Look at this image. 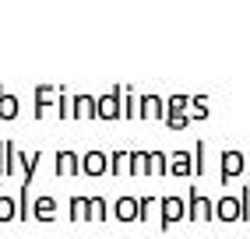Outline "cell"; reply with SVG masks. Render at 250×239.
Segmentation results:
<instances>
[{"instance_id": "obj_1", "label": "cell", "mask_w": 250, "mask_h": 239, "mask_svg": "<svg viewBox=\"0 0 250 239\" xmlns=\"http://www.w3.org/2000/svg\"><path fill=\"white\" fill-rule=\"evenodd\" d=\"M243 173H247V155H243V151H236V148H226L222 159H219V183L229 186V179H236V176H243Z\"/></svg>"}, {"instance_id": "obj_2", "label": "cell", "mask_w": 250, "mask_h": 239, "mask_svg": "<svg viewBox=\"0 0 250 239\" xmlns=\"http://www.w3.org/2000/svg\"><path fill=\"white\" fill-rule=\"evenodd\" d=\"M99 120H124V84H113L106 95H99Z\"/></svg>"}, {"instance_id": "obj_3", "label": "cell", "mask_w": 250, "mask_h": 239, "mask_svg": "<svg viewBox=\"0 0 250 239\" xmlns=\"http://www.w3.org/2000/svg\"><path fill=\"white\" fill-rule=\"evenodd\" d=\"M159 221H162V232H169L173 225H176V221H183V218H187V197H162L159 200Z\"/></svg>"}, {"instance_id": "obj_4", "label": "cell", "mask_w": 250, "mask_h": 239, "mask_svg": "<svg viewBox=\"0 0 250 239\" xmlns=\"http://www.w3.org/2000/svg\"><path fill=\"white\" fill-rule=\"evenodd\" d=\"M187 218L190 221H215V200L205 197L201 190H190V197H187Z\"/></svg>"}, {"instance_id": "obj_5", "label": "cell", "mask_w": 250, "mask_h": 239, "mask_svg": "<svg viewBox=\"0 0 250 239\" xmlns=\"http://www.w3.org/2000/svg\"><path fill=\"white\" fill-rule=\"evenodd\" d=\"M215 221H243V208H240V194L232 197V194H226V197H219L215 200Z\"/></svg>"}, {"instance_id": "obj_6", "label": "cell", "mask_w": 250, "mask_h": 239, "mask_svg": "<svg viewBox=\"0 0 250 239\" xmlns=\"http://www.w3.org/2000/svg\"><path fill=\"white\" fill-rule=\"evenodd\" d=\"M81 173H85V176H106L109 173V155L99 151V148L85 151V155H81Z\"/></svg>"}, {"instance_id": "obj_7", "label": "cell", "mask_w": 250, "mask_h": 239, "mask_svg": "<svg viewBox=\"0 0 250 239\" xmlns=\"http://www.w3.org/2000/svg\"><path fill=\"white\" fill-rule=\"evenodd\" d=\"M113 218L124 221V225L141 221V204H138V197H116V200H113Z\"/></svg>"}, {"instance_id": "obj_8", "label": "cell", "mask_w": 250, "mask_h": 239, "mask_svg": "<svg viewBox=\"0 0 250 239\" xmlns=\"http://www.w3.org/2000/svg\"><path fill=\"white\" fill-rule=\"evenodd\" d=\"M74 120H99V99L95 95H71Z\"/></svg>"}, {"instance_id": "obj_9", "label": "cell", "mask_w": 250, "mask_h": 239, "mask_svg": "<svg viewBox=\"0 0 250 239\" xmlns=\"http://www.w3.org/2000/svg\"><path fill=\"white\" fill-rule=\"evenodd\" d=\"M57 200L49 197V194H42V197H36L32 200V218L36 221H42V225H49V221H57Z\"/></svg>"}, {"instance_id": "obj_10", "label": "cell", "mask_w": 250, "mask_h": 239, "mask_svg": "<svg viewBox=\"0 0 250 239\" xmlns=\"http://www.w3.org/2000/svg\"><path fill=\"white\" fill-rule=\"evenodd\" d=\"M53 169H57V176H78L81 173V155L78 151H57V162H53Z\"/></svg>"}, {"instance_id": "obj_11", "label": "cell", "mask_w": 250, "mask_h": 239, "mask_svg": "<svg viewBox=\"0 0 250 239\" xmlns=\"http://www.w3.org/2000/svg\"><path fill=\"white\" fill-rule=\"evenodd\" d=\"M169 176H180V179L194 176V155L190 151H173L169 155Z\"/></svg>"}, {"instance_id": "obj_12", "label": "cell", "mask_w": 250, "mask_h": 239, "mask_svg": "<svg viewBox=\"0 0 250 239\" xmlns=\"http://www.w3.org/2000/svg\"><path fill=\"white\" fill-rule=\"evenodd\" d=\"M57 102V88L53 84H36V109H32V116L36 120H46V109Z\"/></svg>"}, {"instance_id": "obj_13", "label": "cell", "mask_w": 250, "mask_h": 239, "mask_svg": "<svg viewBox=\"0 0 250 239\" xmlns=\"http://www.w3.org/2000/svg\"><path fill=\"white\" fill-rule=\"evenodd\" d=\"M141 120H166V99L141 95Z\"/></svg>"}, {"instance_id": "obj_14", "label": "cell", "mask_w": 250, "mask_h": 239, "mask_svg": "<svg viewBox=\"0 0 250 239\" xmlns=\"http://www.w3.org/2000/svg\"><path fill=\"white\" fill-rule=\"evenodd\" d=\"M18 113H21L18 95L4 92V84H0V120H4V123H11V120H18Z\"/></svg>"}, {"instance_id": "obj_15", "label": "cell", "mask_w": 250, "mask_h": 239, "mask_svg": "<svg viewBox=\"0 0 250 239\" xmlns=\"http://www.w3.org/2000/svg\"><path fill=\"white\" fill-rule=\"evenodd\" d=\"M130 176H152V151H130Z\"/></svg>"}, {"instance_id": "obj_16", "label": "cell", "mask_w": 250, "mask_h": 239, "mask_svg": "<svg viewBox=\"0 0 250 239\" xmlns=\"http://www.w3.org/2000/svg\"><path fill=\"white\" fill-rule=\"evenodd\" d=\"M7 221H18V197L0 190V225H7Z\"/></svg>"}, {"instance_id": "obj_17", "label": "cell", "mask_w": 250, "mask_h": 239, "mask_svg": "<svg viewBox=\"0 0 250 239\" xmlns=\"http://www.w3.org/2000/svg\"><path fill=\"white\" fill-rule=\"evenodd\" d=\"M124 120H141V95L124 84Z\"/></svg>"}, {"instance_id": "obj_18", "label": "cell", "mask_w": 250, "mask_h": 239, "mask_svg": "<svg viewBox=\"0 0 250 239\" xmlns=\"http://www.w3.org/2000/svg\"><path fill=\"white\" fill-rule=\"evenodd\" d=\"M14 169H18V162H14V144L11 141H0V176H11Z\"/></svg>"}, {"instance_id": "obj_19", "label": "cell", "mask_w": 250, "mask_h": 239, "mask_svg": "<svg viewBox=\"0 0 250 239\" xmlns=\"http://www.w3.org/2000/svg\"><path fill=\"white\" fill-rule=\"evenodd\" d=\"M109 173L113 176H130V151H109Z\"/></svg>"}, {"instance_id": "obj_20", "label": "cell", "mask_w": 250, "mask_h": 239, "mask_svg": "<svg viewBox=\"0 0 250 239\" xmlns=\"http://www.w3.org/2000/svg\"><path fill=\"white\" fill-rule=\"evenodd\" d=\"M67 211H71V221L78 225V221H88V197H71V204H67Z\"/></svg>"}, {"instance_id": "obj_21", "label": "cell", "mask_w": 250, "mask_h": 239, "mask_svg": "<svg viewBox=\"0 0 250 239\" xmlns=\"http://www.w3.org/2000/svg\"><path fill=\"white\" fill-rule=\"evenodd\" d=\"M106 215H109L106 197H88V221H106Z\"/></svg>"}, {"instance_id": "obj_22", "label": "cell", "mask_w": 250, "mask_h": 239, "mask_svg": "<svg viewBox=\"0 0 250 239\" xmlns=\"http://www.w3.org/2000/svg\"><path fill=\"white\" fill-rule=\"evenodd\" d=\"M187 113H190V120H208V116H211V106H208V99H205V95H194Z\"/></svg>"}, {"instance_id": "obj_23", "label": "cell", "mask_w": 250, "mask_h": 239, "mask_svg": "<svg viewBox=\"0 0 250 239\" xmlns=\"http://www.w3.org/2000/svg\"><path fill=\"white\" fill-rule=\"evenodd\" d=\"M57 116L60 120H74V113H71V92L67 88H57Z\"/></svg>"}, {"instance_id": "obj_24", "label": "cell", "mask_w": 250, "mask_h": 239, "mask_svg": "<svg viewBox=\"0 0 250 239\" xmlns=\"http://www.w3.org/2000/svg\"><path fill=\"white\" fill-rule=\"evenodd\" d=\"M169 130H187L190 127V113H166V120H162Z\"/></svg>"}, {"instance_id": "obj_25", "label": "cell", "mask_w": 250, "mask_h": 239, "mask_svg": "<svg viewBox=\"0 0 250 239\" xmlns=\"http://www.w3.org/2000/svg\"><path fill=\"white\" fill-rule=\"evenodd\" d=\"M152 176H169V155L166 151H152Z\"/></svg>"}, {"instance_id": "obj_26", "label": "cell", "mask_w": 250, "mask_h": 239, "mask_svg": "<svg viewBox=\"0 0 250 239\" xmlns=\"http://www.w3.org/2000/svg\"><path fill=\"white\" fill-rule=\"evenodd\" d=\"M190 109V95H169L166 99V113H187Z\"/></svg>"}, {"instance_id": "obj_27", "label": "cell", "mask_w": 250, "mask_h": 239, "mask_svg": "<svg viewBox=\"0 0 250 239\" xmlns=\"http://www.w3.org/2000/svg\"><path fill=\"white\" fill-rule=\"evenodd\" d=\"M205 169H208V162H205V141H197L194 144V176H205Z\"/></svg>"}, {"instance_id": "obj_28", "label": "cell", "mask_w": 250, "mask_h": 239, "mask_svg": "<svg viewBox=\"0 0 250 239\" xmlns=\"http://www.w3.org/2000/svg\"><path fill=\"white\" fill-rule=\"evenodd\" d=\"M138 204H141V221H145L148 215H152V208L159 204V197H138Z\"/></svg>"}, {"instance_id": "obj_29", "label": "cell", "mask_w": 250, "mask_h": 239, "mask_svg": "<svg viewBox=\"0 0 250 239\" xmlns=\"http://www.w3.org/2000/svg\"><path fill=\"white\" fill-rule=\"evenodd\" d=\"M240 208H243V221L250 218V186H243L240 190Z\"/></svg>"}, {"instance_id": "obj_30", "label": "cell", "mask_w": 250, "mask_h": 239, "mask_svg": "<svg viewBox=\"0 0 250 239\" xmlns=\"http://www.w3.org/2000/svg\"><path fill=\"white\" fill-rule=\"evenodd\" d=\"M247 176H250V144H247Z\"/></svg>"}]
</instances>
